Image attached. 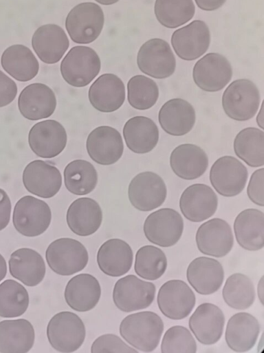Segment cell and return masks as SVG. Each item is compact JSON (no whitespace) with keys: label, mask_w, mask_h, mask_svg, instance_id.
<instances>
[{"label":"cell","mask_w":264,"mask_h":353,"mask_svg":"<svg viewBox=\"0 0 264 353\" xmlns=\"http://www.w3.org/2000/svg\"><path fill=\"white\" fill-rule=\"evenodd\" d=\"M119 330L125 341L137 350L151 352L159 345L164 331V323L155 312H139L124 317Z\"/></svg>","instance_id":"cell-1"},{"label":"cell","mask_w":264,"mask_h":353,"mask_svg":"<svg viewBox=\"0 0 264 353\" xmlns=\"http://www.w3.org/2000/svg\"><path fill=\"white\" fill-rule=\"evenodd\" d=\"M260 103L258 88L253 81L246 79L232 81L222 95V107L226 114L238 121L253 118Z\"/></svg>","instance_id":"cell-2"},{"label":"cell","mask_w":264,"mask_h":353,"mask_svg":"<svg viewBox=\"0 0 264 353\" xmlns=\"http://www.w3.org/2000/svg\"><path fill=\"white\" fill-rule=\"evenodd\" d=\"M85 335V327L81 319L69 311L56 314L47 326L50 344L54 350L63 353H71L79 349Z\"/></svg>","instance_id":"cell-3"},{"label":"cell","mask_w":264,"mask_h":353,"mask_svg":"<svg viewBox=\"0 0 264 353\" xmlns=\"http://www.w3.org/2000/svg\"><path fill=\"white\" fill-rule=\"evenodd\" d=\"M100 59L92 48L74 46L60 63V73L64 80L74 87H84L89 84L99 74Z\"/></svg>","instance_id":"cell-4"},{"label":"cell","mask_w":264,"mask_h":353,"mask_svg":"<svg viewBox=\"0 0 264 353\" xmlns=\"http://www.w3.org/2000/svg\"><path fill=\"white\" fill-rule=\"evenodd\" d=\"M104 22L102 8L95 3L84 2L69 11L65 19V27L74 42L87 44L99 37Z\"/></svg>","instance_id":"cell-5"},{"label":"cell","mask_w":264,"mask_h":353,"mask_svg":"<svg viewBox=\"0 0 264 353\" xmlns=\"http://www.w3.org/2000/svg\"><path fill=\"white\" fill-rule=\"evenodd\" d=\"M45 259L50 269L56 274L69 276L86 267L89 255L80 241L71 238H60L48 245Z\"/></svg>","instance_id":"cell-6"},{"label":"cell","mask_w":264,"mask_h":353,"mask_svg":"<svg viewBox=\"0 0 264 353\" xmlns=\"http://www.w3.org/2000/svg\"><path fill=\"white\" fill-rule=\"evenodd\" d=\"M52 212L48 204L32 196H24L15 204L12 222L16 231L28 237L42 234L49 228Z\"/></svg>","instance_id":"cell-7"},{"label":"cell","mask_w":264,"mask_h":353,"mask_svg":"<svg viewBox=\"0 0 264 353\" xmlns=\"http://www.w3.org/2000/svg\"><path fill=\"white\" fill-rule=\"evenodd\" d=\"M146 238L162 248L175 245L182 237L184 221L180 214L172 208H161L151 213L143 226Z\"/></svg>","instance_id":"cell-8"},{"label":"cell","mask_w":264,"mask_h":353,"mask_svg":"<svg viewBox=\"0 0 264 353\" xmlns=\"http://www.w3.org/2000/svg\"><path fill=\"white\" fill-rule=\"evenodd\" d=\"M155 285L133 274L118 279L113 290V301L121 311L131 312L147 308L155 296Z\"/></svg>","instance_id":"cell-9"},{"label":"cell","mask_w":264,"mask_h":353,"mask_svg":"<svg viewBox=\"0 0 264 353\" xmlns=\"http://www.w3.org/2000/svg\"><path fill=\"white\" fill-rule=\"evenodd\" d=\"M137 64L141 72L155 79L170 77L176 68L175 55L169 44L159 38L146 41L137 55Z\"/></svg>","instance_id":"cell-10"},{"label":"cell","mask_w":264,"mask_h":353,"mask_svg":"<svg viewBox=\"0 0 264 353\" xmlns=\"http://www.w3.org/2000/svg\"><path fill=\"white\" fill-rule=\"evenodd\" d=\"M166 185L157 174L145 171L138 174L131 181L128 197L137 210L148 212L161 206L166 199Z\"/></svg>","instance_id":"cell-11"},{"label":"cell","mask_w":264,"mask_h":353,"mask_svg":"<svg viewBox=\"0 0 264 353\" xmlns=\"http://www.w3.org/2000/svg\"><path fill=\"white\" fill-rule=\"evenodd\" d=\"M248 178L247 168L236 158L223 156L214 161L210 170V181L220 195L235 196L245 188Z\"/></svg>","instance_id":"cell-12"},{"label":"cell","mask_w":264,"mask_h":353,"mask_svg":"<svg viewBox=\"0 0 264 353\" xmlns=\"http://www.w3.org/2000/svg\"><path fill=\"white\" fill-rule=\"evenodd\" d=\"M196 298L186 282L173 279L164 283L160 288L157 303L162 314L172 320L187 317L195 307Z\"/></svg>","instance_id":"cell-13"},{"label":"cell","mask_w":264,"mask_h":353,"mask_svg":"<svg viewBox=\"0 0 264 353\" xmlns=\"http://www.w3.org/2000/svg\"><path fill=\"white\" fill-rule=\"evenodd\" d=\"M232 69L222 54L210 52L198 60L192 70L195 83L204 91L218 92L230 81Z\"/></svg>","instance_id":"cell-14"},{"label":"cell","mask_w":264,"mask_h":353,"mask_svg":"<svg viewBox=\"0 0 264 353\" xmlns=\"http://www.w3.org/2000/svg\"><path fill=\"white\" fill-rule=\"evenodd\" d=\"M210 43L209 28L201 20H194L176 30L171 37L174 51L186 61H193L202 56L208 50Z\"/></svg>","instance_id":"cell-15"},{"label":"cell","mask_w":264,"mask_h":353,"mask_svg":"<svg viewBox=\"0 0 264 353\" xmlns=\"http://www.w3.org/2000/svg\"><path fill=\"white\" fill-rule=\"evenodd\" d=\"M66 130L60 123L49 119L35 123L30 130L28 143L33 152L41 158H54L67 144Z\"/></svg>","instance_id":"cell-16"},{"label":"cell","mask_w":264,"mask_h":353,"mask_svg":"<svg viewBox=\"0 0 264 353\" xmlns=\"http://www.w3.org/2000/svg\"><path fill=\"white\" fill-rule=\"evenodd\" d=\"M195 241L198 250L202 254L220 258L231 251L234 244V236L227 221L214 218L199 227Z\"/></svg>","instance_id":"cell-17"},{"label":"cell","mask_w":264,"mask_h":353,"mask_svg":"<svg viewBox=\"0 0 264 353\" xmlns=\"http://www.w3.org/2000/svg\"><path fill=\"white\" fill-rule=\"evenodd\" d=\"M86 148L89 157L94 161L109 165L116 163L121 158L124 143L120 133L116 129L102 125L89 133Z\"/></svg>","instance_id":"cell-18"},{"label":"cell","mask_w":264,"mask_h":353,"mask_svg":"<svg viewBox=\"0 0 264 353\" xmlns=\"http://www.w3.org/2000/svg\"><path fill=\"white\" fill-rule=\"evenodd\" d=\"M23 183L31 194L44 199L55 196L60 189L62 176L59 170L42 160L30 162L23 172Z\"/></svg>","instance_id":"cell-19"},{"label":"cell","mask_w":264,"mask_h":353,"mask_svg":"<svg viewBox=\"0 0 264 353\" xmlns=\"http://www.w3.org/2000/svg\"><path fill=\"white\" fill-rule=\"evenodd\" d=\"M218 197L214 190L203 183L186 188L179 199V208L184 216L192 222H201L217 211Z\"/></svg>","instance_id":"cell-20"},{"label":"cell","mask_w":264,"mask_h":353,"mask_svg":"<svg viewBox=\"0 0 264 353\" xmlns=\"http://www.w3.org/2000/svg\"><path fill=\"white\" fill-rule=\"evenodd\" d=\"M225 324L222 310L216 305L204 303L190 316L188 325L197 341L204 345H212L221 339Z\"/></svg>","instance_id":"cell-21"},{"label":"cell","mask_w":264,"mask_h":353,"mask_svg":"<svg viewBox=\"0 0 264 353\" xmlns=\"http://www.w3.org/2000/svg\"><path fill=\"white\" fill-rule=\"evenodd\" d=\"M56 107L54 92L50 87L41 83L27 85L18 98V108L21 114L31 121L50 117Z\"/></svg>","instance_id":"cell-22"},{"label":"cell","mask_w":264,"mask_h":353,"mask_svg":"<svg viewBox=\"0 0 264 353\" xmlns=\"http://www.w3.org/2000/svg\"><path fill=\"white\" fill-rule=\"evenodd\" d=\"M189 284L199 294H212L221 287L224 279V270L217 260L199 256L193 259L186 270Z\"/></svg>","instance_id":"cell-23"},{"label":"cell","mask_w":264,"mask_h":353,"mask_svg":"<svg viewBox=\"0 0 264 353\" xmlns=\"http://www.w3.org/2000/svg\"><path fill=\"white\" fill-rule=\"evenodd\" d=\"M88 97L91 105L97 110L112 112L118 110L124 102L125 86L116 74H103L91 84Z\"/></svg>","instance_id":"cell-24"},{"label":"cell","mask_w":264,"mask_h":353,"mask_svg":"<svg viewBox=\"0 0 264 353\" xmlns=\"http://www.w3.org/2000/svg\"><path fill=\"white\" fill-rule=\"evenodd\" d=\"M69 45L64 30L56 24H45L34 32L32 46L43 62L53 64L63 57Z\"/></svg>","instance_id":"cell-25"},{"label":"cell","mask_w":264,"mask_h":353,"mask_svg":"<svg viewBox=\"0 0 264 353\" xmlns=\"http://www.w3.org/2000/svg\"><path fill=\"white\" fill-rule=\"evenodd\" d=\"M196 113L193 106L181 98L171 99L161 107L158 121L162 130L172 136H183L193 128Z\"/></svg>","instance_id":"cell-26"},{"label":"cell","mask_w":264,"mask_h":353,"mask_svg":"<svg viewBox=\"0 0 264 353\" xmlns=\"http://www.w3.org/2000/svg\"><path fill=\"white\" fill-rule=\"evenodd\" d=\"M66 221L74 234L87 236L95 233L102 221V211L98 203L88 197L78 198L69 206Z\"/></svg>","instance_id":"cell-27"},{"label":"cell","mask_w":264,"mask_h":353,"mask_svg":"<svg viewBox=\"0 0 264 353\" xmlns=\"http://www.w3.org/2000/svg\"><path fill=\"white\" fill-rule=\"evenodd\" d=\"M259 333L258 321L250 313L239 312L229 319L225 340L228 347L234 352H245L254 347Z\"/></svg>","instance_id":"cell-28"},{"label":"cell","mask_w":264,"mask_h":353,"mask_svg":"<svg viewBox=\"0 0 264 353\" xmlns=\"http://www.w3.org/2000/svg\"><path fill=\"white\" fill-rule=\"evenodd\" d=\"M101 295L99 281L90 274L82 273L72 277L65 289L67 304L77 312H87L95 307Z\"/></svg>","instance_id":"cell-29"},{"label":"cell","mask_w":264,"mask_h":353,"mask_svg":"<svg viewBox=\"0 0 264 353\" xmlns=\"http://www.w3.org/2000/svg\"><path fill=\"white\" fill-rule=\"evenodd\" d=\"M170 165L178 177L185 180H194L202 176L206 171L208 157L199 146L184 143L172 151Z\"/></svg>","instance_id":"cell-30"},{"label":"cell","mask_w":264,"mask_h":353,"mask_svg":"<svg viewBox=\"0 0 264 353\" xmlns=\"http://www.w3.org/2000/svg\"><path fill=\"white\" fill-rule=\"evenodd\" d=\"M133 260L131 246L120 239H111L103 243L98 250L97 263L105 274L117 277L127 273Z\"/></svg>","instance_id":"cell-31"},{"label":"cell","mask_w":264,"mask_h":353,"mask_svg":"<svg viewBox=\"0 0 264 353\" xmlns=\"http://www.w3.org/2000/svg\"><path fill=\"white\" fill-rule=\"evenodd\" d=\"M10 274L24 285H38L45 275V264L42 256L36 250L23 248L13 252L10 257Z\"/></svg>","instance_id":"cell-32"},{"label":"cell","mask_w":264,"mask_h":353,"mask_svg":"<svg viewBox=\"0 0 264 353\" xmlns=\"http://www.w3.org/2000/svg\"><path fill=\"white\" fill-rule=\"evenodd\" d=\"M234 232L238 244L249 251L264 246V213L255 208L245 209L235 218Z\"/></svg>","instance_id":"cell-33"},{"label":"cell","mask_w":264,"mask_h":353,"mask_svg":"<svg viewBox=\"0 0 264 353\" xmlns=\"http://www.w3.org/2000/svg\"><path fill=\"white\" fill-rule=\"evenodd\" d=\"M123 137L127 148L137 154L152 151L159 141V130L155 123L146 117L129 119L123 128Z\"/></svg>","instance_id":"cell-34"},{"label":"cell","mask_w":264,"mask_h":353,"mask_svg":"<svg viewBox=\"0 0 264 353\" xmlns=\"http://www.w3.org/2000/svg\"><path fill=\"white\" fill-rule=\"evenodd\" d=\"M35 333L32 323L25 319L0 322V352L26 353L33 347Z\"/></svg>","instance_id":"cell-35"},{"label":"cell","mask_w":264,"mask_h":353,"mask_svg":"<svg viewBox=\"0 0 264 353\" xmlns=\"http://www.w3.org/2000/svg\"><path fill=\"white\" fill-rule=\"evenodd\" d=\"M3 70L19 81H28L38 72L39 64L36 57L28 47L12 45L6 48L1 58Z\"/></svg>","instance_id":"cell-36"},{"label":"cell","mask_w":264,"mask_h":353,"mask_svg":"<svg viewBox=\"0 0 264 353\" xmlns=\"http://www.w3.org/2000/svg\"><path fill=\"white\" fill-rule=\"evenodd\" d=\"M235 154L248 165L258 168L264 165V132L248 127L241 130L234 139Z\"/></svg>","instance_id":"cell-37"},{"label":"cell","mask_w":264,"mask_h":353,"mask_svg":"<svg viewBox=\"0 0 264 353\" xmlns=\"http://www.w3.org/2000/svg\"><path fill=\"white\" fill-rule=\"evenodd\" d=\"M66 188L76 195H85L91 192L98 183V174L89 161L76 159L69 163L63 172Z\"/></svg>","instance_id":"cell-38"},{"label":"cell","mask_w":264,"mask_h":353,"mask_svg":"<svg viewBox=\"0 0 264 353\" xmlns=\"http://www.w3.org/2000/svg\"><path fill=\"white\" fill-rule=\"evenodd\" d=\"M225 303L234 310L249 308L255 301L254 286L251 279L241 273H234L226 281L222 290Z\"/></svg>","instance_id":"cell-39"},{"label":"cell","mask_w":264,"mask_h":353,"mask_svg":"<svg viewBox=\"0 0 264 353\" xmlns=\"http://www.w3.org/2000/svg\"><path fill=\"white\" fill-rule=\"evenodd\" d=\"M154 12L160 24L175 28L191 20L195 7L192 0H155Z\"/></svg>","instance_id":"cell-40"},{"label":"cell","mask_w":264,"mask_h":353,"mask_svg":"<svg viewBox=\"0 0 264 353\" xmlns=\"http://www.w3.org/2000/svg\"><path fill=\"white\" fill-rule=\"evenodd\" d=\"M28 305V292L21 283L7 279L0 284V316H20L25 312Z\"/></svg>","instance_id":"cell-41"},{"label":"cell","mask_w":264,"mask_h":353,"mask_svg":"<svg viewBox=\"0 0 264 353\" xmlns=\"http://www.w3.org/2000/svg\"><path fill=\"white\" fill-rule=\"evenodd\" d=\"M167 268V259L160 248L146 245L141 247L135 254L134 270L141 278L154 281L160 278Z\"/></svg>","instance_id":"cell-42"},{"label":"cell","mask_w":264,"mask_h":353,"mask_svg":"<svg viewBox=\"0 0 264 353\" xmlns=\"http://www.w3.org/2000/svg\"><path fill=\"white\" fill-rule=\"evenodd\" d=\"M159 97V88L154 80L144 75L132 77L127 83L128 102L133 108L145 110L152 108Z\"/></svg>","instance_id":"cell-43"},{"label":"cell","mask_w":264,"mask_h":353,"mask_svg":"<svg viewBox=\"0 0 264 353\" xmlns=\"http://www.w3.org/2000/svg\"><path fill=\"white\" fill-rule=\"evenodd\" d=\"M197 343L190 332L182 325L168 328L162 341V353H195Z\"/></svg>","instance_id":"cell-44"},{"label":"cell","mask_w":264,"mask_h":353,"mask_svg":"<svg viewBox=\"0 0 264 353\" xmlns=\"http://www.w3.org/2000/svg\"><path fill=\"white\" fill-rule=\"evenodd\" d=\"M91 353H137L138 350L131 347L118 336L105 334L98 337L91 347Z\"/></svg>","instance_id":"cell-45"},{"label":"cell","mask_w":264,"mask_h":353,"mask_svg":"<svg viewBox=\"0 0 264 353\" xmlns=\"http://www.w3.org/2000/svg\"><path fill=\"white\" fill-rule=\"evenodd\" d=\"M250 200L259 206H264V168L255 170L251 175L247 188Z\"/></svg>","instance_id":"cell-46"},{"label":"cell","mask_w":264,"mask_h":353,"mask_svg":"<svg viewBox=\"0 0 264 353\" xmlns=\"http://www.w3.org/2000/svg\"><path fill=\"white\" fill-rule=\"evenodd\" d=\"M17 94L16 83L0 70V108L9 105Z\"/></svg>","instance_id":"cell-47"},{"label":"cell","mask_w":264,"mask_h":353,"mask_svg":"<svg viewBox=\"0 0 264 353\" xmlns=\"http://www.w3.org/2000/svg\"><path fill=\"white\" fill-rule=\"evenodd\" d=\"M11 209V201L8 194L0 188V231L8 225Z\"/></svg>","instance_id":"cell-48"},{"label":"cell","mask_w":264,"mask_h":353,"mask_svg":"<svg viewBox=\"0 0 264 353\" xmlns=\"http://www.w3.org/2000/svg\"><path fill=\"white\" fill-rule=\"evenodd\" d=\"M226 0H195L197 6L206 11H213L221 7Z\"/></svg>","instance_id":"cell-49"},{"label":"cell","mask_w":264,"mask_h":353,"mask_svg":"<svg viewBox=\"0 0 264 353\" xmlns=\"http://www.w3.org/2000/svg\"><path fill=\"white\" fill-rule=\"evenodd\" d=\"M263 104H264V100L261 103V105L260 110H259L258 113V114L256 116V123H257V125L259 126V128L261 130L264 129Z\"/></svg>","instance_id":"cell-50"},{"label":"cell","mask_w":264,"mask_h":353,"mask_svg":"<svg viewBox=\"0 0 264 353\" xmlns=\"http://www.w3.org/2000/svg\"><path fill=\"white\" fill-rule=\"evenodd\" d=\"M7 273L6 261L3 256L0 254V281H2Z\"/></svg>","instance_id":"cell-51"},{"label":"cell","mask_w":264,"mask_h":353,"mask_svg":"<svg viewBox=\"0 0 264 353\" xmlns=\"http://www.w3.org/2000/svg\"><path fill=\"white\" fill-rule=\"evenodd\" d=\"M258 296L262 305H263L264 299V285H263V276H261L257 287Z\"/></svg>","instance_id":"cell-52"},{"label":"cell","mask_w":264,"mask_h":353,"mask_svg":"<svg viewBox=\"0 0 264 353\" xmlns=\"http://www.w3.org/2000/svg\"><path fill=\"white\" fill-rule=\"evenodd\" d=\"M95 1L102 5L109 6V5H112V4L116 3L119 0H95Z\"/></svg>","instance_id":"cell-53"}]
</instances>
